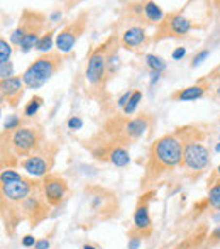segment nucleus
<instances>
[{"mask_svg":"<svg viewBox=\"0 0 220 249\" xmlns=\"http://www.w3.org/2000/svg\"><path fill=\"white\" fill-rule=\"evenodd\" d=\"M120 66V58H118V48H117V37L114 39L109 51V56H107V78H112L115 75V71Z\"/></svg>","mask_w":220,"mask_h":249,"instance_id":"obj_20","label":"nucleus"},{"mask_svg":"<svg viewBox=\"0 0 220 249\" xmlns=\"http://www.w3.org/2000/svg\"><path fill=\"white\" fill-rule=\"evenodd\" d=\"M114 39L115 36L109 37L105 43L99 44L95 50L90 53L85 70V78L92 90H103L105 83L109 82V78H107V56H109Z\"/></svg>","mask_w":220,"mask_h":249,"instance_id":"obj_5","label":"nucleus"},{"mask_svg":"<svg viewBox=\"0 0 220 249\" xmlns=\"http://www.w3.org/2000/svg\"><path fill=\"white\" fill-rule=\"evenodd\" d=\"M151 125V119L148 114H141L137 117L129 119L127 115H115L109 119L103 125L107 139L118 146H127L131 142L141 139Z\"/></svg>","mask_w":220,"mask_h":249,"instance_id":"obj_3","label":"nucleus"},{"mask_svg":"<svg viewBox=\"0 0 220 249\" xmlns=\"http://www.w3.org/2000/svg\"><path fill=\"white\" fill-rule=\"evenodd\" d=\"M219 139H220V132H219Z\"/></svg>","mask_w":220,"mask_h":249,"instance_id":"obj_43","label":"nucleus"},{"mask_svg":"<svg viewBox=\"0 0 220 249\" xmlns=\"http://www.w3.org/2000/svg\"><path fill=\"white\" fill-rule=\"evenodd\" d=\"M148 43V34H146V29L142 26H131L124 31L120 37V44L122 48L129 51H137L139 48H142Z\"/></svg>","mask_w":220,"mask_h":249,"instance_id":"obj_16","label":"nucleus"},{"mask_svg":"<svg viewBox=\"0 0 220 249\" xmlns=\"http://www.w3.org/2000/svg\"><path fill=\"white\" fill-rule=\"evenodd\" d=\"M174 134L183 144V160H181V168L185 173L190 177H198L208 166H210V151L205 144H202L203 134L198 127L185 125L178 127Z\"/></svg>","mask_w":220,"mask_h":249,"instance_id":"obj_2","label":"nucleus"},{"mask_svg":"<svg viewBox=\"0 0 220 249\" xmlns=\"http://www.w3.org/2000/svg\"><path fill=\"white\" fill-rule=\"evenodd\" d=\"M41 36L43 34L41 33H29V34H26V37L22 39V43H20V51L22 53H29L33 48H36L37 46V43H39V39H41Z\"/></svg>","mask_w":220,"mask_h":249,"instance_id":"obj_22","label":"nucleus"},{"mask_svg":"<svg viewBox=\"0 0 220 249\" xmlns=\"http://www.w3.org/2000/svg\"><path fill=\"white\" fill-rule=\"evenodd\" d=\"M20 210H22V213H24V219L29 220L31 226H37L41 220H44L48 217L50 203L43 197L41 188H37L36 192H33L29 197L20 203Z\"/></svg>","mask_w":220,"mask_h":249,"instance_id":"obj_10","label":"nucleus"},{"mask_svg":"<svg viewBox=\"0 0 220 249\" xmlns=\"http://www.w3.org/2000/svg\"><path fill=\"white\" fill-rule=\"evenodd\" d=\"M43 102H44L43 97L34 95L33 99L26 104V107H24V115H26V117H34V115L39 112V108L43 107Z\"/></svg>","mask_w":220,"mask_h":249,"instance_id":"obj_23","label":"nucleus"},{"mask_svg":"<svg viewBox=\"0 0 220 249\" xmlns=\"http://www.w3.org/2000/svg\"><path fill=\"white\" fill-rule=\"evenodd\" d=\"M142 9H144V19L149 24H161V20L165 19V14H163L161 7L154 2H142Z\"/></svg>","mask_w":220,"mask_h":249,"instance_id":"obj_18","label":"nucleus"},{"mask_svg":"<svg viewBox=\"0 0 220 249\" xmlns=\"http://www.w3.org/2000/svg\"><path fill=\"white\" fill-rule=\"evenodd\" d=\"M41 188V181L33 178H24L20 181L2 183V200L10 203H22L33 192Z\"/></svg>","mask_w":220,"mask_h":249,"instance_id":"obj_11","label":"nucleus"},{"mask_svg":"<svg viewBox=\"0 0 220 249\" xmlns=\"http://www.w3.org/2000/svg\"><path fill=\"white\" fill-rule=\"evenodd\" d=\"M83 249H100V248L92 246V244H83Z\"/></svg>","mask_w":220,"mask_h":249,"instance_id":"obj_41","label":"nucleus"},{"mask_svg":"<svg viewBox=\"0 0 220 249\" xmlns=\"http://www.w3.org/2000/svg\"><path fill=\"white\" fill-rule=\"evenodd\" d=\"M207 202L212 209L220 212V177L219 178H210V180H208Z\"/></svg>","mask_w":220,"mask_h":249,"instance_id":"obj_19","label":"nucleus"},{"mask_svg":"<svg viewBox=\"0 0 220 249\" xmlns=\"http://www.w3.org/2000/svg\"><path fill=\"white\" fill-rule=\"evenodd\" d=\"M7 142H9V149L12 151L14 156H19L24 160V158L36 153L46 141H44V134L39 127L20 125L17 131H14L7 138Z\"/></svg>","mask_w":220,"mask_h":249,"instance_id":"obj_6","label":"nucleus"},{"mask_svg":"<svg viewBox=\"0 0 220 249\" xmlns=\"http://www.w3.org/2000/svg\"><path fill=\"white\" fill-rule=\"evenodd\" d=\"M219 177H220V164H219L217 168H215V171H214V173L210 175V178H219Z\"/></svg>","mask_w":220,"mask_h":249,"instance_id":"obj_40","label":"nucleus"},{"mask_svg":"<svg viewBox=\"0 0 220 249\" xmlns=\"http://www.w3.org/2000/svg\"><path fill=\"white\" fill-rule=\"evenodd\" d=\"M141 100H142V92H141V90H134V92H132V97L127 102V105H125L124 110H122V112H124V115H127V117H129L131 114H134Z\"/></svg>","mask_w":220,"mask_h":249,"instance_id":"obj_25","label":"nucleus"},{"mask_svg":"<svg viewBox=\"0 0 220 249\" xmlns=\"http://www.w3.org/2000/svg\"><path fill=\"white\" fill-rule=\"evenodd\" d=\"M61 16H63L61 10H54V12L50 16V20H51V22H58V20L61 19Z\"/></svg>","mask_w":220,"mask_h":249,"instance_id":"obj_39","label":"nucleus"},{"mask_svg":"<svg viewBox=\"0 0 220 249\" xmlns=\"http://www.w3.org/2000/svg\"><path fill=\"white\" fill-rule=\"evenodd\" d=\"M185 54H186V50H185V48H176V50H174L173 51V54H171V58H173V59H176V61H178V59H181V58H185Z\"/></svg>","mask_w":220,"mask_h":249,"instance_id":"obj_38","label":"nucleus"},{"mask_svg":"<svg viewBox=\"0 0 220 249\" xmlns=\"http://www.w3.org/2000/svg\"><path fill=\"white\" fill-rule=\"evenodd\" d=\"M146 65L151 68V71L163 73L166 70V61L156 54H146Z\"/></svg>","mask_w":220,"mask_h":249,"instance_id":"obj_24","label":"nucleus"},{"mask_svg":"<svg viewBox=\"0 0 220 249\" xmlns=\"http://www.w3.org/2000/svg\"><path fill=\"white\" fill-rule=\"evenodd\" d=\"M219 243H220V224L210 232V236H208V239H207V246H215V244H219Z\"/></svg>","mask_w":220,"mask_h":249,"instance_id":"obj_32","label":"nucleus"},{"mask_svg":"<svg viewBox=\"0 0 220 249\" xmlns=\"http://www.w3.org/2000/svg\"><path fill=\"white\" fill-rule=\"evenodd\" d=\"M83 127V121L78 117V115H73V117L68 119V129L69 131H80Z\"/></svg>","mask_w":220,"mask_h":249,"instance_id":"obj_31","label":"nucleus"},{"mask_svg":"<svg viewBox=\"0 0 220 249\" xmlns=\"http://www.w3.org/2000/svg\"><path fill=\"white\" fill-rule=\"evenodd\" d=\"M159 78H161V73H158V71L149 73V87H154L156 83L159 82Z\"/></svg>","mask_w":220,"mask_h":249,"instance_id":"obj_37","label":"nucleus"},{"mask_svg":"<svg viewBox=\"0 0 220 249\" xmlns=\"http://www.w3.org/2000/svg\"><path fill=\"white\" fill-rule=\"evenodd\" d=\"M134 229L141 234L142 237H148L152 231V222H151V217H149V203H148V197L141 198L139 203L135 205L134 210Z\"/></svg>","mask_w":220,"mask_h":249,"instance_id":"obj_14","label":"nucleus"},{"mask_svg":"<svg viewBox=\"0 0 220 249\" xmlns=\"http://www.w3.org/2000/svg\"><path fill=\"white\" fill-rule=\"evenodd\" d=\"M20 127V117L19 115H16V114H12V115H9L7 117V121L3 122V132H7V134H12L14 131H17V129Z\"/></svg>","mask_w":220,"mask_h":249,"instance_id":"obj_27","label":"nucleus"},{"mask_svg":"<svg viewBox=\"0 0 220 249\" xmlns=\"http://www.w3.org/2000/svg\"><path fill=\"white\" fill-rule=\"evenodd\" d=\"M53 39H54V29H50L48 33H44L43 36H41L36 50L44 53V54H46V53H51V48H53Z\"/></svg>","mask_w":220,"mask_h":249,"instance_id":"obj_21","label":"nucleus"},{"mask_svg":"<svg viewBox=\"0 0 220 249\" xmlns=\"http://www.w3.org/2000/svg\"><path fill=\"white\" fill-rule=\"evenodd\" d=\"M56 154H58V146L51 141H46L36 153H33L31 156L20 160V166L34 178H41L43 180L44 177L51 173L56 161Z\"/></svg>","mask_w":220,"mask_h":249,"instance_id":"obj_7","label":"nucleus"},{"mask_svg":"<svg viewBox=\"0 0 220 249\" xmlns=\"http://www.w3.org/2000/svg\"><path fill=\"white\" fill-rule=\"evenodd\" d=\"M141 244H142V236L135 229H132L131 232H129L127 249H139V246H141Z\"/></svg>","mask_w":220,"mask_h":249,"instance_id":"obj_29","label":"nucleus"},{"mask_svg":"<svg viewBox=\"0 0 220 249\" xmlns=\"http://www.w3.org/2000/svg\"><path fill=\"white\" fill-rule=\"evenodd\" d=\"M24 80L22 76H16L14 75L12 78L2 80L0 83V92H2V100L7 102V105L10 107H17L19 102L22 100L24 97Z\"/></svg>","mask_w":220,"mask_h":249,"instance_id":"obj_13","label":"nucleus"},{"mask_svg":"<svg viewBox=\"0 0 220 249\" xmlns=\"http://www.w3.org/2000/svg\"><path fill=\"white\" fill-rule=\"evenodd\" d=\"M63 54L59 51H51L46 54H41L37 59H34L26 71L22 73V80L26 89L37 90L48 83L56 75L59 68L63 66Z\"/></svg>","mask_w":220,"mask_h":249,"instance_id":"obj_4","label":"nucleus"},{"mask_svg":"<svg viewBox=\"0 0 220 249\" xmlns=\"http://www.w3.org/2000/svg\"><path fill=\"white\" fill-rule=\"evenodd\" d=\"M181 160H183V144L176 134H166L156 139L149 148L142 187L156 183L166 171L181 166Z\"/></svg>","mask_w":220,"mask_h":249,"instance_id":"obj_1","label":"nucleus"},{"mask_svg":"<svg viewBox=\"0 0 220 249\" xmlns=\"http://www.w3.org/2000/svg\"><path fill=\"white\" fill-rule=\"evenodd\" d=\"M210 89H212L210 82H208L207 78H202V80H198L195 85H190V87H186V89H181V90H178V92H174L173 95H171V100H174V102L198 100V99H202V97H205V93Z\"/></svg>","mask_w":220,"mask_h":249,"instance_id":"obj_15","label":"nucleus"},{"mask_svg":"<svg viewBox=\"0 0 220 249\" xmlns=\"http://www.w3.org/2000/svg\"><path fill=\"white\" fill-rule=\"evenodd\" d=\"M41 192L50 207H56L65 200L66 194H68V183L63 177L54 173H50L41 180Z\"/></svg>","mask_w":220,"mask_h":249,"instance_id":"obj_12","label":"nucleus"},{"mask_svg":"<svg viewBox=\"0 0 220 249\" xmlns=\"http://www.w3.org/2000/svg\"><path fill=\"white\" fill-rule=\"evenodd\" d=\"M131 97H132V92H125L124 95H122L120 99H118L117 105L122 108V110H124V107H125V105H127V102H129V99H131Z\"/></svg>","mask_w":220,"mask_h":249,"instance_id":"obj_35","label":"nucleus"},{"mask_svg":"<svg viewBox=\"0 0 220 249\" xmlns=\"http://www.w3.org/2000/svg\"><path fill=\"white\" fill-rule=\"evenodd\" d=\"M51 243L50 239H46V237H43V239H37L36 246H34V249H50Z\"/></svg>","mask_w":220,"mask_h":249,"instance_id":"obj_36","label":"nucleus"},{"mask_svg":"<svg viewBox=\"0 0 220 249\" xmlns=\"http://www.w3.org/2000/svg\"><path fill=\"white\" fill-rule=\"evenodd\" d=\"M208 56H210V50H202L200 53H197V54L193 56V59H191V66H193V68L200 66L202 63L208 58Z\"/></svg>","mask_w":220,"mask_h":249,"instance_id":"obj_30","label":"nucleus"},{"mask_svg":"<svg viewBox=\"0 0 220 249\" xmlns=\"http://www.w3.org/2000/svg\"><path fill=\"white\" fill-rule=\"evenodd\" d=\"M191 31V20L183 16V12H169L165 16L161 24H158L156 29V41L163 39H176V37H185Z\"/></svg>","mask_w":220,"mask_h":249,"instance_id":"obj_9","label":"nucleus"},{"mask_svg":"<svg viewBox=\"0 0 220 249\" xmlns=\"http://www.w3.org/2000/svg\"><path fill=\"white\" fill-rule=\"evenodd\" d=\"M26 177H22L20 173H17L16 170H12V168H5V170L2 171V175H0V180H2V183H12V181H20L24 180Z\"/></svg>","mask_w":220,"mask_h":249,"instance_id":"obj_26","label":"nucleus"},{"mask_svg":"<svg viewBox=\"0 0 220 249\" xmlns=\"http://www.w3.org/2000/svg\"><path fill=\"white\" fill-rule=\"evenodd\" d=\"M109 163L117 168H125L131 164V154H129V151L124 146H118L114 142L109 153Z\"/></svg>","mask_w":220,"mask_h":249,"instance_id":"obj_17","label":"nucleus"},{"mask_svg":"<svg viewBox=\"0 0 220 249\" xmlns=\"http://www.w3.org/2000/svg\"><path fill=\"white\" fill-rule=\"evenodd\" d=\"M215 153H220V142H219L217 146H215Z\"/></svg>","mask_w":220,"mask_h":249,"instance_id":"obj_42","label":"nucleus"},{"mask_svg":"<svg viewBox=\"0 0 220 249\" xmlns=\"http://www.w3.org/2000/svg\"><path fill=\"white\" fill-rule=\"evenodd\" d=\"M12 63H5V65H0V78L7 80V78H12Z\"/></svg>","mask_w":220,"mask_h":249,"instance_id":"obj_33","label":"nucleus"},{"mask_svg":"<svg viewBox=\"0 0 220 249\" xmlns=\"http://www.w3.org/2000/svg\"><path fill=\"white\" fill-rule=\"evenodd\" d=\"M86 24H88V12L82 10L71 22H68L58 34H56V48L61 54H66L75 48L80 36L85 33Z\"/></svg>","mask_w":220,"mask_h":249,"instance_id":"obj_8","label":"nucleus"},{"mask_svg":"<svg viewBox=\"0 0 220 249\" xmlns=\"http://www.w3.org/2000/svg\"><path fill=\"white\" fill-rule=\"evenodd\" d=\"M10 54H12V44L7 43L5 39H0V65L9 63Z\"/></svg>","mask_w":220,"mask_h":249,"instance_id":"obj_28","label":"nucleus"},{"mask_svg":"<svg viewBox=\"0 0 220 249\" xmlns=\"http://www.w3.org/2000/svg\"><path fill=\"white\" fill-rule=\"evenodd\" d=\"M37 243V239L34 236H31V234H27V236L22 237V246L24 248H34Z\"/></svg>","mask_w":220,"mask_h":249,"instance_id":"obj_34","label":"nucleus"}]
</instances>
